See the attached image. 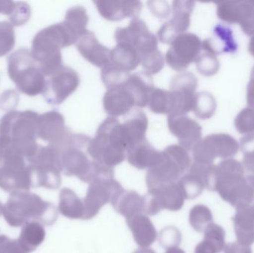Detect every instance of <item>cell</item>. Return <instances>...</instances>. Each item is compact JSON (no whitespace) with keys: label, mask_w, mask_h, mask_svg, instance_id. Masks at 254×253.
<instances>
[{"label":"cell","mask_w":254,"mask_h":253,"mask_svg":"<svg viewBox=\"0 0 254 253\" xmlns=\"http://www.w3.org/2000/svg\"><path fill=\"white\" fill-rule=\"evenodd\" d=\"M79 38L65 21L49 25L34 36L31 54L45 76L50 77L64 66L61 49L76 44Z\"/></svg>","instance_id":"obj_1"},{"label":"cell","mask_w":254,"mask_h":253,"mask_svg":"<svg viewBox=\"0 0 254 253\" xmlns=\"http://www.w3.org/2000/svg\"><path fill=\"white\" fill-rule=\"evenodd\" d=\"M240 148L244 153L243 165L249 175H254V133L245 135L240 139Z\"/></svg>","instance_id":"obj_39"},{"label":"cell","mask_w":254,"mask_h":253,"mask_svg":"<svg viewBox=\"0 0 254 253\" xmlns=\"http://www.w3.org/2000/svg\"><path fill=\"white\" fill-rule=\"evenodd\" d=\"M127 224L132 233L134 242L140 248H148L155 242L157 232L149 217L138 214L127 218Z\"/></svg>","instance_id":"obj_19"},{"label":"cell","mask_w":254,"mask_h":253,"mask_svg":"<svg viewBox=\"0 0 254 253\" xmlns=\"http://www.w3.org/2000/svg\"><path fill=\"white\" fill-rule=\"evenodd\" d=\"M31 16V7L25 1L15 2L14 10L9 16L10 22L15 26H20L28 22Z\"/></svg>","instance_id":"obj_42"},{"label":"cell","mask_w":254,"mask_h":253,"mask_svg":"<svg viewBox=\"0 0 254 253\" xmlns=\"http://www.w3.org/2000/svg\"><path fill=\"white\" fill-rule=\"evenodd\" d=\"M71 132L65 126L64 116L58 111H48L39 115L37 121V138L50 145H61Z\"/></svg>","instance_id":"obj_14"},{"label":"cell","mask_w":254,"mask_h":253,"mask_svg":"<svg viewBox=\"0 0 254 253\" xmlns=\"http://www.w3.org/2000/svg\"><path fill=\"white\" fill-rule=\"evenodd\" d=\"M192 165L187 150L180 145H170L160 152L155 164L148 169L146 183L149 190L179 181Z\"/></svg>","instance_id":"obj_5"},{"label":"cell","mask_w":254,"mask_h":253,"mask_svg":"<svg viewBox=\"0 0 254 253\" xmlns=\"http://www.w3.org/2000/svg\"><path fill=\"white\" fill-rule=\"evenodd\" d=\"M182 241V234L176 227H166L160 233V244L167 249L178 248Z\"/></svg>","instance_id":"obj_43"},{"label":"cell","mask_w":254,"mask_h":253,"mask_svg":"<svg viewBox=\"0 0 254 253\" xmlns=\"http://www.w3.org/2000/svg\"><path fill=\"white\" fill-rule=\"evenodd\" d=\"M239 133L247 135L254 133V108H247L242 110L234 121Z\"/></svg>","instance_id":"obj_40"},{"label":"cell","mask_w":254,"mask_h":253,"mask_svg":"<svg viewBox=\"0 0 254 253\" xmlns=\"http://www.w3.org/2000/svg\"><path fill=\"white\" fill-rule=\"evenodd\" d=\"M198 80L190 72H182L172 79L170 92L175 101V111L172 115H186L192 111L196 95Z\"/></svg>","instance_id":"obj_11"},{"label":"cell","mask_w":254,"mask_h":253,"mask_svg":"<svg viewBox=\"0 0 254 253\" xmlns=\"http://www.w3.org/2000/svg\"><path fill=\"white\" fill-rule=\"evenodd\" d=\"M80 85L77 71L68 66H64L46 80L43 95L48 103L60 105L71 96Z\"/></svg>","instance_id":"obj_9"},{"label":"cell","mask_w":254,"mask_h":253,"mask_svg":"<svg viewBox=\"0 0 254 253\" xmlns=\"http://www.w3.org/2000/svg\"><path fill=\"white\" fill-rule=\"evenodd\" d=\"M237 45L229 28L218 25L215 28V37L207 39L201 43V50L218 55L222 52H232Z\"/></svg>","instance_id":"obj_26"},{"label":"cell","mask_w":254,"mask_h":253,"mask_svg":"<svg viewBox=\"0 0 254 253\" xmlns=\"http://www.w3.org/2000/svg\"><path fill=\"white\" fill-rule=\"evenodd\" d=\"M110 63L115 66L131 72L140 64V56L137 51L131 45L119 43L110 53Z\"/></svg>","instance_id":"obj_25"},{"label":"cell","mask_w":254,"mask_h":253,"mask_svg":"<svg viewBox=\"0 0 254 253\" xmlns=\"http://www.w3.org/2000/svg\"><path fill=\"white\" fill-rule=\"evenodd\" d=\"M210 141L216 150L217 157L226 159L231 158L238 153L240 149L238 141L228 134H212L209 135Z\"/></svg>","instance_id":"obj_32"},{"label":"cell","mask_w":254,"mask_h":253,"mask_svg":"<svg viewBox=\"0 0 254 253\" xmlns=\"http://www.w3.org/2000/svg\"><path fill=\"white\" fill-rule=\"evenodd\" d=\"M238 23L245 34L254 35V7L250 1H233L231 24Z\"/></svg>","instance_id":"obj_29"},{"label":"cell","mask_w":254,"mask_h":253,"mask_svg":"<svg viewBox=\"0 0 254 253\" xmlns=\"http://www.w3.org/2000/svg\"><path fill=\"white\" fill-rule=\"evenodd\" d=\"M123 190L120 183L114 178L89 184L86 197L83 200L85 208L83 220H90L96 216L103 206L112 203L115 198Z\"/></svg>","instance_id":"obj_10"},{"label":"cell","mask_w":254,"mask_h":253,"mask_svg":"<svg viewBox=\"0 0 254 253\" xmlns=\"http://www.w3.org/2000/svg\"><path fill=\"white\" fill-rule=\"evenodd\" d=\"M35 111H10L0 120V144L15 152L34 154L37 150Z\"/></svg>","instance_id":"obj_2"},{"label":"cell","mask_w":254,"mask_h":253,"mask_svg":"<svg viewBox=\"0 0 254 253\" xmlns=\"http://www.w3.org/2000/svg\"><path fill=\"white\" fill-rule=\"evenodd\" d=\"M213 214L205 205L194 206L190 212L189 221L191 227L198 233H203L207 226L213 223Z\"/></svg>","instance_id":"obj_34"},{"label":"cell","mask_w":254,"mask_h":253,"mask_svg":"<svg viewBox=\"0 0 254 253\" xmlns=\"http://www.w3.org/2000/svg\"><path fill=\"white\" fill-rule=\"evenodd\" d=\"M251 77H254V66L253 67V68H252V75H251Z\"/></svg>","instance_id":"obj_52"},{"label":"cell","mask_w":254,"mask_h":253,"mask_svg":"<svg viewBox=\"0 0 254 253\" xmlns=\"http://www.w3.org/2000/svg\"><path fill=\"white\" fill-rule=\"evenodd\" d=\"M133 253H155V252L152 251V249H149V248H140V249L137 250Z\"/></svg>","instance_id":"obj_51"},{"label":"cell","mask_w":254,"mask_h":253,"mask_svg":"<svg viewBox=\"0 0 254 253\" xmlns=\"http://www.w3.org/2000/svg\"><path fill=\"white\" fill-rule=\"evenodd\" d=\"M130 74L110 62L101 68V80L107 89L125 84Z\"/></svg>","instance_id":"obj_35"},{"label":"cell","mask_w":254,"mask_h":253,"mask_svg":"<svg viewBox=\"0 0 254 253\" xmlns=\"http://www.w3.org/2000/svg\"><path fill=\"white\" fill-rule=\"evenodd\" d=\"M201 43L199 37L192 33L179 34L170 44L166 62L175 71H185L201 53Z\"/></svg>","instance_id":"obj_6"},{"label":"cell","mask_w":254,"mask_h":253,"mask_svg":"<svg viewBox=\"0 0 254 253\" xmlns=\"http://www.w3.org/2000/svg\"><path fill=\"white\" fill-rule=\"evenodd\" d=\"M167 123L170 132L179 141V145L188 151L192 150L201 140V126L188 116H168Z\"/></svg>","instance_id":"obj_15"},{"label":"cell","mask_w":254,"mask_h":253,"mask_svg":"<svg viewBox=\"0 0 254 253\" xmlns=\"http://www.w3.org/2000/svg\"><path fill=\"white\" fill-rule=\"evenodd\" d=\"M13 25L7 21L0 22V57L8 53L15 46Z\"/></svg>","instance_id":"obj_38"},{"label":"cell","mask_w":254,"mask_h":253,"mask_svg":"<svg viewBox=\"0 0 254 253\" xmlns=\"http://www.w3.org/2000/svg\"><path fill=\"white\" fill-rule=\"evenodd\" d=\"M251 4H252V5L254 7V1H250Z\"/></svg>","instance_id":"obj_53"},{"label":"cell","mask_w":254,"mask_h":253,"mask_svg":"<svg viewBox=\"0 0 254 253\" xmlns=\"http://www.w3.org/2000/svg\"><path fill=\"white\" fill-rule=\"evenodd\" d=\"M75 45L80 55L92 65L102 68L110 62L111 50L101 44L92 31L87 30Z\"/></svg>","instance_id":"obj_17"},{"label":"cell","mask_w":254,"mask_h":253,"mask_svg":"<svg viewBox=\"0 0 254 253\" xmlns=\"http://www.w3.org/2000/svg\"><path fill=\"white\" fill-rule=\"evenodd\" d=\"M125 85L134 96L136 106H147L149 97L155 89L152 76L144 71L130 74Z\"/></svg>","instance_id":"obj_22"},{"label":"cell","mask_w":254,"mask_h":253,"mask_svg":"<svg viewBox=\"0 0 254 253\" xmlns=\"http://www.w3.org/2000/svg\"><path fill=\"white\" fill-rule=\"evenodd\" d=\"M195 62L198 72L205 77L216 75L220 68L217 55L210 52L204 51L200 53Z\"/></svg>","instance_id":"obj_37"},{"label":"cell","mask_w":254,"mask_h":253,"mask_svg":"<svg viewBox=\"0 0 254 253\" xmlns=\"http://www.w3.org/2000/svg\"><path fill=\"white\" fill-rule=\"evenodd\" d=\"M94 3L100 14L107 20L113 22L123 20L125 18L137 19L143 7L140 1L100 0Z\"/></svg>","instance_id":"obj_16"},{"label":"cell","mask_w":254,"mask_h":253,"mask_svg":"<svg viewBox=\"0 0 254 253\" xmlns=\"http://www.w3.org/2000/svg\"><path fill=\"white\" fill-rule=\"evenodd\" d=\"M204 238L195 247V253H221L225 248V231L218 224L212 223L204 230Z\"/></svg>","instance_id":"obj_28"},{"label":"cell","mask_w":254,"mask_h":253,"mask_svg":"<svg viewBox=\"0 0 254 253\" xmlns=\"http://www.w3.org/2000/svg\"><path fill=\"white\" fill-rule=\"evenodd\" d=\"M148 106L155 114L172 115L175 111L173 94L170 90L154 89L149 97Z\"/></svg>","instance_id":"obj_30"},{"label":"cell","mask_w":254,"mask_h":253,"mask_svg":"<svg viewBox=\"0 0 254 253\" xmlns=\"http://www.w3.org/2000/svg\"><path fill=\"white\" fill-rule=\"evenodd\" d=\"M86 151L94 160L110 167L122 163L127 157L122 123L115 117H107L100 125L95 138H91Z\"/></svg>","instance_id":"obj_3"},{"label":"cell","mask_w":254,"mask_h":253,"mask_svg":"<svg viewBox=\"0 0 254 253\" xmlns=\"http://www.w3.org/2000/svg\"><path fill=\"white\" fill-rule=\"evenodd\" d=\"M177 183L184 197L188 200L196 199L206 188L199 165L195 163H192L188 173L182 176Z\"/></svg>","instance_id":"obj_27"},{"label":"cell","mask_w":254,"mask_h":253,"mask_svg":"<svg viewBox=\"0 0 254 253\" xmlns=\"http://www.w3.org/2000/svg\"><path fill=\"white\" fill-rule=\"evenodd\" d=\"M112 205L115 210L127 218H131L138 214L144 213V199L135 191L121 192L114 200Z\"/></svg>","instance_id":"obj_23"},{"label":"cell","mask_w":254,"mask_h":253,"mask_svg":"<svg viewBox=\"0 0 254 253\" xmlns=\"http://www.w3.org/2000/svg\"><path fill=\"white\" fill-rule=\"evenodd\" d=\"M216 191L227 202L231 193L246 179L243 163L229 158L216 165Z\"/></svg>","instance_id":"obj_13"},{"label":"cell","mask_w":254,"mask_h":253,"mask_svg":"<svg viewBox=\"0 0 254 253\" xmlns=\"http://www.w3.org/2000/svg\"><path fill=\"white\" fill-rule=\"evenodd\" d=\"M7 73L21 93L30 97L43 94L46 78L28 49H18L8 56Z\"/></svg>","instance_id":"obj_4"},{"label":"cell","mask_w":254,"mask_h":253,"mask_svg":"<svg viewBox=\"0 0 254 253\" xmlns=\"http://www.w3.org/2000/svg\"><path fill=\"white\" fill-rule=\"evenodd\" d=\"M144 199V213L155 215L162 209L177 212L183 207L185 197L177 182L149 190Z\"/></svg>","instance_id":"obj_8"},{"label":"cell","mask_w":254,"mask_h":253,"mask_svg":"<svg viewBox=\"0 0 254 253\" xmlns=\"http://www.w3.org/2000/svg\"><path fill=\"white\" fill-rule=\"evenodd\" d=\"M148 118L143 111L137 110L132 115L122 123V132L127 146V152L139 143L146 141Z\"/></svg>","instance_id":"obj_20"},{"label":"cell","mask_w":254,"mask_h":253,"mask_svg":"<svg viewBox=\"0 0 254 253\" xmlns=\"http://www.w3.org/2000/svg\"><path fill=\"white\" fill-rule=\"evenodd\" d=\"M216 101L210 92L196 93L192 111L198 118L207 120L214 115L216 110Z\"/></svg>","instance_id":"obj_33"},{"label":"cell","mask_w":254,"mask_h":253,"mask_svg":"<svg viewBox=\"0 0 254 253\" xmlns=\"http://www.w3.org/2000/svg\"><path fill=\"white\" fill-rule=\"evenodd\" d=\"M247 104L249 108H254V77H251L248 85Z\"/></svg>","instance_id":"obj_48"},{"label":"cell","mask_w":254,"mask_h":253,"mask_svg":"<svg viewBox=\"0 0 254 253\" xmlns=\"http://www.w3.org/2000/svg\"><path fill=\"white\" fill-rule=\"evenodd\" d=\"M225 253H252L250 246L240 245L238 242H233L225 245Z\"/></svg>","instance_id":"obj_46"},{"label":"cell","mask_w":254,"mask_h":253,"mask_svg":"<svg viewBox=\"0 0 254 253\" xmlns=\"http://www.w3.org/2000/svg\"><path fill=\"white\" fill-rule=\"evenodd\" d=\"M165 253H185V251L179 248H173L167 249Z\"/></svg>","instance_id":"obj_50"},{"label":"cell","mask_w":254,"mask_h":253,"mask_svg":"<svg viewBox=\"0 0 254 253\" xmlns=\"http://www.w3.org/2000/svg\"><path fill=\"white\" fill-rule=\"evenodd\" d=\"M61 210L68 218L72 219H83L85 208L83 201L77 197L74 191L64 189L61 194Z\"/></svg>","instance_id":"obj_31"},{"label":"cell","mask_w":254,"mask_h":253,"mask_svg":"<svg viewBox=\"0 0 254 253\" xmlns=\"http://www.w3.org/2000/svg\"><path fill=\"white\" fill-rule=\"evenodd\" d=\"M249 50L251 54L254 56V35L252 36L251 38L250 42H249Z\"/></svg>","instance_id":"obj_49"},{"label":"cell","mask_w":254,"mask_h":253,"mask_svg":"<svg viewBox=\"0 0 254 253\" xmlns=\"http://www.w3.org/2000/svg\"><path fill=\"white\" fill-rule=\"evenodd\" d=\"M117 43H126L131 45L138 52L141 59L144 56L158 50L157 36L149 31L147 25L142 19H133L125 28H119L115 33Z\"/></svg>","instance_id":"obj_7"},{"label":"cell","mask_w":254,"mask_h":253,"mask_svg":"<svg viewBox=\"0 0 254 253\" xmlns=\"http://www.w3.org/2000/svg\"><path fill=\"white\" fill-rule=\"evenodd\" d=\"M194 6L193 1H173V17L160 28L157 34L158 40L164 44H170L178 35L185 33L190 25Z\"/></svg>","instance_id":"obj_12"},{"label":"cell","mask_w":254,"mask_h":253,"mask_svg":"<svg viewBox=\"0 0 254 253\" xmlns=\"http://www.w3.org/2000/svg\"><path fill=\"white\" fill-rule=\"evenodd\" d=\"M15 7V1L0 0V13L10 16Z\"/></svg>","instance_id":"obj_47"},{"label":"cell","mask_w":254,"mask_h":253,"mask_svg":"<svg viewBox=\"0 0 254 253\" xmlns=\"http://www.w3.org/2000/svg\"><path fill=\"white\" fill-rule=\"evenodd\" d=\"M157 151L147 141L139 143L127 151V160L134 168L143 170L154 166L159 157Z\"/></svg>","instance_id":"obj_24"},{"label":"cell","mask_w":254,"mask_h":253,"mask_svg":"<svg viewBox=\"0 0 254 253\" xmlns=\"http://www.w3.org/2000/svg\"><path fill=\"white\" fill-rule=\"evenodd\" d=\"M147 4L149 10L158 19H167L170 16V7L167 1H149Z\"/></svg>","instance_id":"obj_44"},{"label":"cell","mask_w":254,"mask_h":253,"mask_svg":"<svg viewBox=\"0 0 254 253\" xmlns=\"http://www.w3.org/2000/svg\"><path fill=\"white\" fill-rule=\"evenodd\" d=\"M232 220L237 242L251 247L254 243V205L237 209Z\"/></svg>","instance_id":"obj_21"},{"label":"cell","mask_w":254,"mask_h":253,"mask_svg":"<svg viewBox=\"0 0 254 253\" xmlns=\"http://www.w3.org/2000/svg\"><path fill=\"white\" fill-rule=\"evenodd\" d=\"M103 104L106 112L115 118L128 114L136 106L134 96L125 84L107 89Z\"/></svg>","instance_id":"obj_18"},{"label":"cell","mask_w":254,"mask_h":253,"mask_svg":"<svg viewBox=\"0 0 254 253\" xmlns=\"http://www.w3.org/2000/svg\"><path fill=\"white\" fill-rule=\"evenodd\" d=\"M18 103V94L16 91L8 90L1 94L0 97V108L3 110H11Z\"/></svg>","instance_id":"obj_45"},{"label":"cell","mask_w":254,"mask_h":253,"mask_svg":"<svg viewBox=\"0 0 254 253\" xmlns=\"http://www.w3.org/2000/svg\"><path fill=\"white\" fill-rule=\"evenodd\" d=\"M64 20L69 23L80 34V37L87 31L86 26L89 22V16L86 8L83 6L70 7L65 13Z\"/></svg>","instance_id":"obj_36"},{"label":"cell","mask_w":254,"mask_h":253,"mask_svg":"<svg viewBox=\"0 0 254 253\" xmlns=\"http://www.w3.org/2000/svg\"><path fill=\"white\" fill-rule=\"evenodd\" d=\"M164 57L163 53L159 50L144 56L141 59L142 66L144 69V72L147 73L149 75H154V74H158L164 68Z\"/></svg>","instance_id":"obj_41"}]
</instances>
